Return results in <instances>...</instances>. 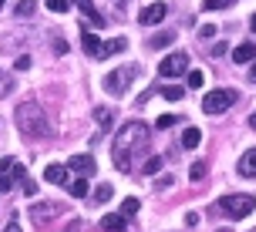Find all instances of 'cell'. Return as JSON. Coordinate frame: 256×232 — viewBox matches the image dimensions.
<instances>
[{
    "label": "cell",
    "instance_id": "obj_1",
    "mask_svg": "<svg viewBox=\"0 0 256 232\" xmlns=\"http://www.w3.org/2000/svg\"><path fill=\"white\" fill-rule=\"evenodd\" d=\"M138 155H148V128H145L142 121H128L125 128L118 131V138H115L112 162H115L118 172H132Z\"/></svg>",
    "mask_w": 256,
    "mask_h": 232
},
{
    "label": "cell",
    "instance_id": "obj_2",
    "mask_svg": "<svg viewBox=\"0 0 256 232\" xmlns=\"http://www.w3.org/2000/svg\"><path fill=\"white\" fill-rule=\"evenodd\" d=\"M14 121H17V128L24 131L27 138H48L51 135V121H48V115L40 111V104L34 101H24V104H17V111H14Z\"/></svg>",
    "mask_w": 256,
    "mask_h": 232
},
{
    "label": "cell",
    "instance_id": "obj_3",
    "mask_svg": "<svg viewBox=\"0 0 256 232\" xmlns=\"http://www.w3.org/2000/svg\"><path fill=\"white\" fill-rule=\"evenodd\" d=\"M138 77V67H115V71H108L104 74V91L108 94H115V98H122L128 88H132V81Z\"/></svg>",
    "mask_w": 256,
    "mask_h": 232
},
{
    "label": "cell",
    "instance_id": "obj_4",
    "mask_svg": "<svg viewBox=\"0 0 256 232\" xmlns=\"http://www.w3.org/2000/svg\"><path fill=\"white\" fill-rule=\"evenodd\" d=\"M253 209H256V199L246 195V192H236V195H226V199H222V212H226L230 219H246Z\"/></svg>",
    "mask_w": 256,
    "mask_h": 232
},
{
    "label": "cell",
    "instance_id": "obj_5",
    "mask_svg": "<svg viewBox=\"0 0 256 232\" xmlns=\"http://www.w3.org/2000/svg\"><path fill=\"white\" fill-rule=\"evenodd\" d=\"M232 101H236V94H232L230 88L209 91V94L202 98V111H206V115H222V111H226V108H230Z\"/></svg>",
    "mask_w": 256,
    "mask_h": 232
},
{
    "label": "cell",
    "instance_id": "obj_6",
    "mask_svg": "<svg viewBox=\"0 0 256 232\" xmlns=\"http://www.w3.org/2000/svg\"><path fill=\"white\" fill-rule=\"evenodd\" d=\"M24 179V165L20 162H14V158H4L0 162V192H10L14 182Z\"/></svg>",
    "mask_w": 256,
    "mask_h": 232
},
{
    "label": "cell",
    "instance_id": "obj_7",
    "mask_svg": "<svg viewBox=\"0 0 256 232\" xmlns=\"http://www.w3.org/2000/svg\"><path fill=\"white\" fill-rule=\"evenodd\" d=\"M186 71H189V54H182V51L168 54L166 61L158 64V74L162 77H179V74H186Z\"/></svg>",
    "mask_w": 256,
    "mask_h": 232
},
{
    "label": "cell",
    "instance_id": "obj_8",
    "mask_svg": "<svg viewBox=\"0 0 256 232\" xmlns=\"http://www.w3.org/2000/svg\"><path fill=\"white\" fill-rule=\"evenodd\" d=\"M64 206L61 202H38V206H30V219L38 222V226H48L54 216H61Z\"/></svg>",
    "mask_w": 256,
    "mask_h": 232
},
{
    "label": "cell",
    "instance_id": "obj_9",
    "mask_svg": "<svg viewBox=\"0 0 256 232\" xmlns=\"http://www.w3.org/2000/svg\"><path fill=\"white\" fill-rule=\"evenodd\" d=\"M68 168L88 179V175L98 172V162H94V155H71V158H68Z\"/></svg>",
    "mask_w": 256,
    "mask_h": 232
},
{
    "label": "cell",
    "instance_id": "obj_10",
    "mask_svg": "<svg viewBox=\"0 0 256 232\" xmlns=\"http://www.w3.org/2000/svg\"><path fill=\"white\" fill-rule=\"evenodd\" d=\"M166 17H168V7H166V3H148V7L138 13V20L145 27H148V24H162Z\"/></svg>",
    "mask_w": 256,
    "mask_h": 232
},
{
    "label": "cell",
    "instance_id": "obj_11",
    "mask_svg": "<svg viewBox=\"0 0 256 232\" xmlns=\"http://www.w3.org/2000/svg\"><path fill=\"white\" fill-rule=\"evenodd\" d=\"M102 232H128V219L122 212H108L102 219Z\"/></svg>",
    "mask_w": 256,
    "mask_h": 232
},
{
    "label": "cell",
    "instance_id": "obj_12",
    "mask_svg": "<svg viewBox=\"0 0 256 232\" xmlns=\"http://www.w3.org/2000/svg\"><path fill=\"white\" fill-rule=\"evenodd\" d=\"M94 118H98V131H94V142H98L104 131L112 128V121H115V111H112V108H94Z\"/></svg>",
    "mask_w": 256,
    "mask_h": 232
},
{
    "label": "cell",
    "instance_id": "obj_13",
    "mask_svg": "<svg viewBox=\"0 0 256 232\" xmlns=\"http://www.w3.org/2000/svg\"><path fill=\"white\" fill-rule=\"evenodd\" d=\"M81 44H84V54H88V57H98V61H102V40L94 37V34H91V30H84V34H81Z\"/></svg>",
    "mask_w": 256,
    "mask_h": 232
},
{
    "label": "cell",
    "instance_id": "obj_14",
    "mask_svg": "<svg viewBox=\"0 0 256 232\" xmlns=\"http://www.w3.org/2000/svg\"><path fill=\"white\" fill-rule=\"evenodd\" d=\"M240 175H243V179H256V148H250V152L240 158Z\"/></svg>",
    "mask_w": 256,
    "mask_h": 232
},
{
    "label": "cell",
    "instance_id": "obj_15",
    "mask_svg": "<svg viewBox=\"0 0 256 232\" xmlns=\"http://www.w3.org/2000/svg\"><path fill=\"white\" fill-rule=\"evenodd\" d=\"M44 179L51 182V185H68V168H64V165H48Z\"/></svg>",
    "mask_w": 256,
    "mask_h": 232
},
{
    "label": "cell",
    "instance_id": "obj_16",
    "mask_svg": "<svg viewBox=\"0 0 256 232\" xmlns=\"http://www.w3.org/2000/svg\"><path fill=\"white\" fill-rule=\"evenodd\" d=\"M253 57H256V44H240V47L232 51V61H236V64H250Z\"/></svg>",
    "mask_w": 256,
    "mask_h": 232
},
{
    "label": "cell",
    "instance_id": "obj_17",
    "mask_svg": "<svg viewBox=\"0 0 256 232\" xmlns=\"http://www.w3.org/2000/svg\"><path fill=\"white\" fill-rule=\"evenodd\" d=\"M78 7H81V13H84V17H88L94 27H104V17L94 10V3H91V0H78Z\"/></svg>",
    "mask_w": 256,
    "mask_h": 232
},
{
    "label": "cell",
    "instance_id": "obj_18",
    "mask_svg": "<svg viewBox=\"0 0 256 232\" xmlns=\"http://www.w3.org/2000/svg\"><path fill=\"white\" fill-rule=\"evenodd\" d=\"M199 142H202V131L199 128H186L182 131V148H199Z\"/></svg>",
    "mask_w": 256,
    "mask_h": 232
},
{
    "label": "cell",
    "instance_id": "obj_19",
    "mask_svg": "<svg viewBox=\"0 0 256 232\" xmlns=\"http://www.w3.org/2000/svg\"><path fill=\"white\" fill-rule=\"evenodd\" d=\"M71 195H74V199H88V195H91V189H88V179H84V175L71 182Z\"/></svg>",
    "mask_w": 256,
    "mask_h": 232
},
{
    "label": "cell",
    "instance_id": "obj_20",
    "mask_svg": "<svg viewBox=\"0 0 256 232\" xmlns=\"http://www.w3.org/2000/svg\"><path fill=\"white\" fill-rule=\"evenodd\" d=\"M125 47H128V40L125 37H115L112 44H104V47H102V61H104V57H112L115 51H125Z\"/></svg>",
    "mask_w": 256,
    "mask_h": 232
},
{
    "label": "cell",
    "instance_id": "obj_21",
    "mask_svg": "<svg viewBox=\"0 0 256 232\" xmlns=\"http://www.w3.org/2000/svg\"><path fill=\"white\" fill-rule=\"evenodd\" d=\"M48 10H54V13H68V10H74V0H48Z\"/></svg>",
    "mask_w": 256,
    "mask_h": 232
},
{
    "label": "cell",
    "instance_id": "obj_22",
    "mask_svg": "<svg viewBox=\"0 0 256 232\" xmlns=\"http://www.w3.org/2000/svg\"><path fill=\"white\" fill-rule=\"evenodd\" d=\"M34 10H38V3H34V0H20V3H17V17H34Z\"/></svg>",
    "mask_w": 256,
    "mask_h": 232
},
{
    "label": "cell",
    "instance_id": "obj_23",
    "mask_svg": "<svg viewBox=\"0 0 256 232\" xmlns=\"http://www.w3.org/2000/svg\"><path fill=\"white\" fill-rule=\"evenodd\" d=\"M158 168H162V158H158V155H148L145 165H142V172H145V175H155Z\"/></svg>",
    "mask_w": 256,
    "mask_h": 232
},
{
    "label": "cell",
    "instance_id": "obj_24",
    "mask_svg": "<svg viewBox=\"0 0 256 232\" xmlns=\"http://www.w3.org/2000/svg\"><path fill=\"white\" fill-rule=\"evenodd\" d=\"M138 209H142L138 199H125V202H122V216H125V219H132V216H135Z\"/></svg>",
    "mask_w": 256,
    "mask_h": 232
},
{
    "label": "cell",
    "instance_id": "obj_25",
    "mask_svg": "<svg viewBox=\"0 0 256 232\" xmlns=\"http://www.w3.org/2000/svg\"><path fill=\"white\" fill-rule=\"evenodd\" d=\"M162 94H166L168 101H182V98H186V91H182L179 84H168V88H162Z\"/></svg>",
    "mask_w": 256,
    "mask_h": 232
},
{
    "label": "cell",
    "instance_id": "obj_26",
    "mask_svg": "<svg viewBox=\"0 0 256 232\" xmlns=\"http://www.w3.org/2000/svg\"><path fill=\"white\" fill-rule=\"evenodd\" d=\"M172 40H176V37H172V34H166V30H162V34H155V37L148 40V47H168V44H172Z\"/></svg>",
    "mask_w": 256,
    "mask_h": 232
},
{
    "label": "cell",
    "instance_id": "obj_27",
    "mask_svg": "<svg viewBox=\"0 0 256 232\" xmlns=\"http://www.w3.org/2000/svg\"><path fill=\"white\" fill-rule=\"evenodd\" d=\"M232 7V0H202V10H226Z\"/></svg>",
    "mask_w": 256,
    "mask_h": 232
},
{
    "label": "cell",
    "instance_id": "obj_28",
    "mask_svg": "<svg viewBox=\"0 0 256 232\" xmlns=\"http://www.w3.org/2000/svg\"><path fill=\"white\" fill-rule=\"evenodd\" d=\"M108 199H112V185H108V182H102V185H98V192H94V202L102 206V202H108Z\"/></svg>",
    "mask_w": 256,
    "mask_h": 232
},
{
    "label": "cell",
    "instance_id": "obj_29",
    "mask_svg": "<svg viewBox=\"0 0 256 232\" xmlns=\"http://www.w3.org/2000/svg\"><path fill=\"white\" fill-rule=\"evenodd\" d=\"M189 179H192V182H202V179H206V162H196V165H192Z\"/></svg>",
    "mask_w": 256,
    "mask_h": 232
},
{
    "label": "cell",
    "instance_id": "obj_30",
    "mask_svg": "<svg viewBox=\"0 0 256 232\" xmlns=\"http://www.w3.org/2000/svg\"><path fill=\"white\" fill-rule=\"evenodd\" d=\"M202 84H206L202 71H189V88H202Z\"/></svg>",
    "mask_w": 256,
    "mask_h": 232
},
{
    "label": "cell",
    "instance_id": "obj_31",
    "mask_svg": "<svg viewBox=\"0 0 256 232\" xmlns=\"http://www.w3.org/2000/svg\"><path fill=\"white\" fill-rule=\"evenodd\" d=\"M30 64H34V61H30L27 54H20V57H17V64H14V67H17V71H27V67H30Z\"/></svg>",
    "mask_w": 256,
    "mask_h": 232
},
{
    "label": "cell",
    "instance_id": "obj_32",
    "mask_svg": "<svg viewBox=\"0 0 256 232\" xmlns=\"http://www.w3.org/2000/svg\"><path fill=\"white\" fill-rule=\"evenodd\" d=\"M199 37H202V40H209V37H216V27H212V24H206L202 30H199Z\"/></svg>",
    "mask_w": 256,
    "mask_h": 232
},
{
    "label": "cell",
    "instance_id": "obj_33",
    "mask_svg": "<svg viewBox=\"0 0 256 232\" xmlns=\"http://www.w3.org/2000/svg\"><path fill=\"white\" fill-rule=\"evenodd\" d=\"M172 125H176V118H172V115H162V118H158V128H172Z\"/></svg>",
    "mask_w": 256,
    "mask_h": 232
},
{
    "label": "cell",
    "instance_id": "obj_34",
    "mask_svg": "<svg viewBox=\"0 0 256 232\" xmlns=\"http://www.w3.org/2000/svg\"><path fill=\"white\" fill-rule=\"evenodd\" d=\"M64 232H81V222H78V219H71V226H68Z\"/></svg>",
    "mask_w": 256,
    "mask_h": 232
},
{
    "label": "cell",
    "instance_id": "obj_35",
    "mask_svg": "<svg viewBox=\"0 0 256 232\" xmlns=\"http://www.w3.org/2000/svg\"><path fill=\"white\" fill-rule=\"evenodd\" d=\"M4 232H20V229H17V219H10V226H7Z\"/></svg>",
    "mask_w": 256,
    "mask_h": 232
},
{
    "label": "cell",
    "instance_id": "obj_36",
    "mask_svg": "<svg viewBox=\"0 0 256 232\" xmlns=\"http://www.w3.org/2000/svg\"><path fill=\"white\" fill-rule=\"evenodd\" d=\"M250 27H253V30H256V13H253V17H250Z\"/></svg>",
    "mask_w": 256,
    "mask_h": 232
},
{
    "label": "cell",
    "instance_id": "obj_37",
    "mask_svg": "<svg viewBox=\"0 0 256 232\" xmlns=\"http://www.w3.org/2000/svg\"><path fill=\"white\" fill-rule=\"evenodd\" d=\"M250 125H253V128H256V111H253V118H250Z\"/></svg>",
    "mask_w": 256,
    "mask_h": 232
},
{
    "label": "cell",
    "instance_id": "obj_38",
    "mask_svg": "<svg viewBox=\"0 0 256 232\" xmlns=\"http://www.w3.org/2000/svg\"><path fill=\"white\" fill-rule=\"evenodd\" d=\"M250 77H253V81H256V67H253V71H250Z\"/></svg>",
    "mask_w": 256,
    "mask_h": 232
},
{
    "label": "cell",
    "instance_id": "obj_39",
    "mask_svg": "<svg viewBox=\"0 0 256 232\" xmlns=\"http://www.w3.org/2000/svg\"><path fill=\"white\" fill-rule=\"evenodd\" d=\"M4 3H7V0H0V10H4Z\"/></svg>",
    "mask_w": 256,
    "mask_h": 232
}]
</instances>
